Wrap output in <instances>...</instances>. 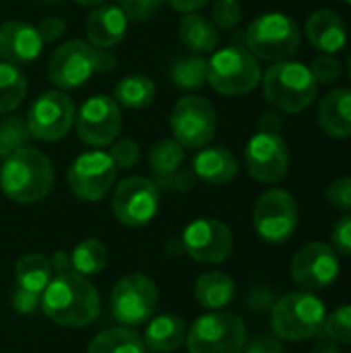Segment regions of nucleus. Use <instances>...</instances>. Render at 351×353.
Segmentation results:
<instances>
[{
    "instance_id": "obj_1",
    "label": "nucleus",
    "mask_w": 351,
    "mask_h": 353,
    "mask_svg": "<svg viewBox=\"0 0 351 353\" xmlns=\"http://www.w3.org/2000/svg\"><path fill=\"white\" fill-rule=\"evenodd\" d=\"M43 314L66 329H83L97 321L101 302L95 285L77 271L56 273L41 294Z\"/></svg>"
},
{
    "instance_id": "obj_2",
    "label": "nucleus",
    "mask_w": 351,
    "mask_h": 353,
    "mask_svg": "<svg viewBox=\"0 0 351 353\" xmlns=\"http://www.w3.org/2000/svg\"><path fill=\"white\" fill-rule=\"evenodd\" d=\"M52 186V161L37 149L25 147L6 157L0 165V190L12 203H37L50 194Z\"/></svg>"
},
{
    "instance_id": "obj_3",
    "label": "nucleus",
    "mask_w": 351,
    "mask_h": 353,
    "mask_svg": "<svg viewBox=\"0 0 351 353\" xmlns=\"http://www.w3.org/2000/svg\"><path fill=\"white\" fill-rule=\"evenodd\" d=\"M319 83L310 68L302 62L281 60L275 62L263 77V95L279 112H304L317 97Z\"/></svg>"
},
{
    "instance_id": "obj_4",
    "label": "nucleus",
    "mask_w": 351,
    "mask_h": 353,
    "mask_svg": "<svg viewBox=\"0 0 351 353\" xmlns=\"http://www.w3.org/2000/svg\"><path fill=\"white\" fill-rule=\"evenodd\" d=\"M327 321L323 300L310 292H294L271 306V327L275 337L285 341H304L319 337Z\"/></svg>"
},
{
    "instance_id": "obj_5",
    "label": "nucleus",
    "mask_w": 351,
    "mask_h": 353,
    "mask_svg": "<svg viewBox=\"0 0 351 353\" xmlns=\"http://www.w3.org/2000/svg\"><path fill=\"white\" fill-rule=\"evenodd\" d=\"M300 27L283 12H265L257 17L246 29V46L257 60H290L300 50Z\"/></svg>"
},
{
    "instance_id": "obj_6",
    "label": "nucleus",
    "mask_w": 351,
    "mask_h": 353,
    "mask_svg": "<svg viewBox=\"0 0 351 353\" xmlns=\"http://www.w3.org/2000/svg\"><path fill=\"white\" fill-rule=\"evenodd\" d=\"M259 60L244 48L228 46L207 58V83L221 95H246L261 83Z\"/></svg>"
},
{
    "instance_id": "obj_7",
    "label": "nucleus",
    "mask_w": 351,
    "mask_h": 353,
    "mask_svg": "<svg viewBox=\"0 0 351 353\" xmlns=\"http://www.w3.org/2000/svg\"><path fill=\"white\" fill-rule=\"evenodd\" d=\"M246 327L234 312L211 310L199 316L186 333L188 353H242Z\"/></svg>"
},
{
    "instance_id": "obj_8",
    "label": "nucleus",
    "mask_w": 351,
    "mask_h": 353,
    "mask_svg": "<svg viewBox=\"0 0 351 353\" xmlns=\"http://www.w3.org/2000/svg\"><path fill=\"white\" fill-rule=\"evenodd\" d=\"M103 50H97L85 39H68L54 50L48 62V77L60 89H77L95 72H101Z\"/></svg>"
},
{
    "instance_id": "obj_9",
    "label": "nucleus",
    "mask_w": 351,
    "mask_h": 353,
    "mask_svg": "<svg viewBox=\"0 0 351 353\" xmlns=\"http://www.w3.org/2000/svg\"><path fill=\"white\" fill-rule=\"evenodd\" d=\"M170 128L174 141H178L184 149H203L215 137L217 112L207 97L186 95L174 105Z\"/></svg>"
},
{
    "instance_id": "obj_10",
    "label": "nucleus",
    "mask_w": 351,
    "mask_h": 353,
    "mask_svg": "<svg viewBox=\"0 0 351 353\" xmlns=\"http://www.w3.org/2000/svg\"><path fill=\"white\" fill-rule=\"evenodd\" d=\"M252 223L257 234L267 244L288 242L298 228L296 199L283 188L265 190L252 209Z\"/></svg>"
},
{
    "instance_id": "obj_11",
    "label": "nucleus",
    "mask_w": 351,
    "mask_h": 353,
    "mask_svg": "<svg viewBox=\"0 0 351 353\" xmlns=\"http://www.w3.org/2000/svg\"><path fill=\"white\" fill-rule=\"evenodd\" d=\"M157 298V285L151 277L143 273H130L112 290V314L124 327H139L153 316Z\"/></svg>"
},
{
    "instance_id": "obj_12",
    "label": "nucleus",
    "mask_w": 351,
    "mask_h": 353,
    "mask_svg": "<svg viewBox=\"0 0 351 353\" xmlns=\"http://www.w3.org/2000/svg\"><path fill=\"white\" fill-rule=\"evenodd\" d=\"M159 209V186L143 176L124 178L112 196L114 217L126 228L147 225Z\"/></svg>"
},
{
    "instance_id": "obj_13",
    "label": "nucleus",
    "mask_w": 351,
    "mask_h": 353,
    "mask_svg": "<svg viewBox=\"0 0 351 353\" xmlns=\"http://www.w3.org/2000/svg\"><path fill=\"white\" fill-rule=\"evenodd\" d=\"M74 128L79 139L89 147L112 145L122 128V112L114 97L93 95L74 114Z\"/></svg>"
},
{
    "instance_id": "obj_14",
    "label": "nucleus",
    "mask_w": 351,
    "mask_h": 353,
    "mask_svg": "<svg viewBox=\"0 0 351 353\" xmlns=\"http://www.w3.org/2000/svg\"><path fill=\"white\" fill-rule=\"evenodd\" d=\"M74 103L72 99L56 89L41 93L27 112V126L33 139L43 143L60 141L68 134L74 124Z\"/></svg>"
},
{
    "instance_id": "obj_15",
    "label": "nucleus",
    "mask_w": 351,
    "mask_h": 353,
    "mask_svg": "<svg viewBox=\"0 0 351 353\" xmlns=\"http://www.w3.org/2000/svg\"><path fill=\"white\" fill-rule=\"evenodd\" d=\"M290 275L302 292L327 290L339 275V254L325 242H308L294 254Z\"/></svg>"
},
{
    "instance_id": "obj_16",
    "label": "nucleus",
    "mask_w": 351,
    "mask_h": 353,
    "mask_svg": "<svg viewBox=\"0 0 351 353\" xmlns=\"http://www.w3.org/2000/svg\"><path fill=\"white\" fill-rule=\"evenodd\" d=\"M116 165L103 151H87L79 155L66 174L68 188L79 201H101L116 182Z\"/></svg>"
},
{
    "instance_id": "obj_17",
    "label": "nucleus",
    "mask_w": 351,
    "mask_h": 353,
    "mask_svg": "<svg viewBox=\"0 0 351 353\" xmlns=\"http://www.w3.org/2000/svg\"><path fill=\"white\" fill-rule=\"evenodd\" d=\"M248 174L261 184H275L285 178L290 170V149L279 132L259 130L244 149Z\"/></svg>"
},
{
    "instance_id": "obj_18",
    "label": "nucleus",
    "mask_w": 351,
    "mask_h": 353,
    "mask_svg": "<svg viewBox=\"0 0 351 353\" xmlns=\"http://www.w3.org/2000/svg\"><path fill=\"white\" fill-rule=\"evenodd\" d=\"M182 246L186 254L205 265L223 263L234 248V236L230 228L219 219H194L182 232Z\"/></svg>"
},
{
    "instance_id": "obj_19",
    "label": "nucleus",
    "mask_w": 351,
    "mask_h": 353,
    "mask_svg": "<svg viewBox=\"0 0 351 353\" xmlns=\"http://www.w3.org/2000/svg\"><path fill=\"white\" fill-rule=\"evenodd\" d=\"M43 39L37 27L25 21H6L0 25V58L2 62H10L14 66L33 62L41 50Z\"/></svg>"
},
{
    "instance_id": "obj_20",
    "label": "nucleus",
    "mask_w": 351,
    "mask_h": 353,
    "mask_svg": "<svg viewBox=\"0 0 351 353\" xmlns=\"http://www.w3.org/2000/svg\"><path fill=\"white\" fill-rule=\"evenodd\" d=\"M128 31V17L118 4H99L87 17L85 33L91 46L97 50H110L118 46Z\"/></svg>"
},
{
    "instance_id": "obj_21",
    "label": "nucleus",
    "mask_w": 351,
    "mask_h": 353,
    "mask_svg": "<svg viewBox=\"0 0 351 353\" xmlns=\"http://www.w3.org/2000/svg\"><path fill=\"white\" fill-rule=\"evenodd\" d=\"M306 37L323 54H337L348 43V29L335 10L319 8L306 21Z\"/></svg>"
},
{
    "instance_id": "obj_22",
    "label": "nucleus",
    "mask_w": 351,
    "mask_h": 353,
    "mask_svg": "<svg viewBox=\"0 0 351 353\" xmlns=\"http://www.w3.org/2000/svg\"><path fill=\"white\" fill-rule=\"evenodd\" d=\"M192 174L207 184L223 186L238 176V159L225 147H203L192 159Z\"/></svg>"
},
{
    "instance_id": "obj_23",
    "label": "nucleus",
    "mask_w": 351,
    "mask_h": 353,
    "mask_svg": "<svg viewBox=\"0 0 351 353\" xmlns=\"http://www.w3.org/2000/svg\"><path fill=\"white\" fill-rule=\"evenodd\" d=\"M319 126L331 139L351 137V89H333L319 105Z\"/></svg>"
},
{
    "instance_id": "obj_24",
    "label": "nucleus",
    "mask_w": 351,
    "mask_h": 353,
    "mask_svg": "<svg viewBox=\"0 0 351 353\" xmlns=\"http://www.w3.org/2000/svg\"><path fill=\"white\" fill-rule=\"evenodd\" d=\"M186 323L176 314H161L153 319L143 335V343L149 352L170 353L176 352L186 341Z\"/></svg>"
},
{
    "instance_id": "obj_25",
    "label": "nucleus",
    "mask_w": 351,
    "mask_h": 353,
    "mask_svg": "<svg viewBox=\"0 0 351 353\" xmlns=\"http://www.w3.org/2000/svg\"><path fill=\"white\" fill-rule=\"evenodd\" d=\"M180 41L192 54H211L219 43V29L211 23V19L199 12H184L178 23Z\"/></svg>"
},
{
    "instance_id": "obj_26",
    "label": "nucleus",
    "mask_w": 351,
    "mask_h": 353,
    "mask_svg": "<svg viewBox=\"0 0 351 353\" xmlns=\"http://www.w3.org/2000/svg\"><path fill=\"white\" fill-rule=\"evenodd\" d=\"M236 296L234 279L223 271L203 273L194 281V298L207 310H225Z\"/></svg>"
},
{
    "instance_id": "obj_27",
    "label": "nucleus",
    "mask_w": 351,
    "mask_h": 353,
    "mask_svg": "<svg viewBox=\"0 0 351 353\" xmlns=\"http://www.w3.org/2000/svg\"><path fill=\"white\" fill-rule=\"evenodd\" d=\"M182 163H184V147L174 139H161L149 151V168L157 178L153 180L157 186L159 184L168 186L174 180V176L182 172Z\"/></svg>"
},
{
    "instance_id": "obj_28",
    "label": "nucleus",
    "mask_w": 351,
    "mask_h": 353,
    "mask_svg": "<svg viewBox=\"0 0 351 353\" xmlns=\"http://www.w3.org/2000/svg\"><path fill=\"white\" fill-rule=\"evenodd\" d=\"M54 277V269L48 256L39 252L25 254L17 261L14 265V283L21 290L33 292V294H43L48 283Z\"/></svg>"
},
{
    "instance_id": "obj_29",
    "label": "nucleus",
    "mask_w": 351,
    "mask_h": 353,
    "mask_svg": "<svg viewBox=\"0 0 351 353\" xmlns=\"http://www.w3.org/2000/svg\"><path fill=\"white\" fill-rule=\"evenodd\" d=\"M143 337L132 327H110L99 331L91 341L87 353H145Z\"/></svg>"
},
{
    "instance_id": "obj_30",
    "label": "nucleus",
    "mask_w": 351,
    "mask_h": 353,
    "mask_svg": "<svg viewBox=\"0 0 351 353\" xmlns=\"http://www.w3.org/2000/svg\"><path fill=\"white\" fill-rule=\"evenodd\" d=\"M114 99L128 110H143L155 99V83L145 74H128L114 87Z\"/></svg>"
},
{
    "instance_id": "obj_31",
    "label": "nucleus",
    "mask_w": 351,
    "mask_h": 353,
    "mask_svg": "<svg viewBox=\"0 0 351 353\" xmlns=\"http://www.w3.org/2000/svg\"><path fill=\"white\" fill-rule=\"evenodd\" d=\"M70 265H72V271H77L83 277L101 273L108 265L106 244L95 238H87V240L79 242L74 246V250L70 252Z\"/></svg>"
},
{
    "instance_id": "obj_32",
    "label": "nucleus",
    "mask_w": 351,
    "mask_h": 353,
    "mask_svg": "<svg viewBox=\"0 0 351 353\" xmlns=\"http://www.w3.org/2000/svg\"><path fill=\"white\" fill-rule=\"evenodd\" d=\"M27 95V79L19 66L0 62V114L14 112Z\"/></svg>"
},
{
    "instance_id": "obj_33",
    "label": "nucleus",
    "mask_w": 351,
    "mask_h": 353,
    "mask_svg": "<svg viewBox=\"0 0 351 353\" xmlns=\"http://www.w3.org/2000/svg\"><path fill=\"white\" fill-rule=\"evenodd\" d=\"M170 77L178 89H199L203 83H207V58L201 54L176 58L172 62Z\"/></svg>"
},
{
    "instance_id": "obj_34",
    "label": "nucleus",
    "mask_w": 351,
    "mask_h": 353,
    "mask_svg": "<svg viewBox=\"0 0 351 353\" xmlns=\"http://www.w3.org/2000/svg\"><path fill=\"white\" fill-rule=\"evenodd\" d=\"M31 132L27 120L21 116H8L0 122V161L10 157L12 153L29 147Z\"/></svg>"
},
{
    "instance_id": "obj_35",
    "label": "nucleus",
    "mask_w": 351,
    "mask_h": 353,
    "mask_svg": "<svg viewBox=\"0 0 351 353\" xmlns=\"http://www.w3.org/2000/svg\"><path fill=\"white\" fill-rule=\"evenodd\" d=\"M321 335L333 339L339 345H351V304L339 306L327 314Z\"/></svg>"
},
{
    "instance_id": "obj_36",
    "label": "nucleus",
    "mask_w": 351,
    "mask_h": 353,
    "mask_svg": "<svg viewBox=\"0 0 351 353\" xmlns=\"http://www.w3.org/2000/svg\"><path fill=\"white\" fill-rule=\"evenodd\" d=\"M242 19V4L238 0H215L211 8V23L221 29H234Z\"/></svg>"
},
{
    "instance_id": "obj_37",
    "label": "nucleus",
    "mask_w": 351,
    "mask_h": 353,
    "mask_svg": "<svg viewBox=\"0 0 351 353\" xmlns=\"http://www.w3.org/2000/svg\"><path fill=\"white\" fill-rule=\"evenodd\" d=\"M108 155L114 161L116 170H130L141 157V147L132 139H120L112 143V149Z\"/></svg>"
},
{
    "instance_id": "obj_38",
    "label": "nucleus",
    "mask_w": 351,
    "mask_h": 353,
    "mask_svg": "<svg viewBox=\"0 0 351 353\" xmlns=\"http://www.w3.org/2000/svg\"><path fill=\"white\" fill-rule=\"evenodd\" d=\"M310 72L314 77V81L321 85H331L339 79L341 74V62L335 58V54H323L319 58H314L312 66H310Z\"/></svg>"
},
{
    "instance_id": "obj_39",
    "label": "nucleus",
    "mask_w": 351,
    "mask_h": 353,
    "mask_svg": "<svg viewBox=\"0 0 351 353\" xmlns=\"http://www.w3.org/2000/svg\"><path fill=\"white\" fill-rule=\"evenodd\" d=\"M327 201L331 203V207L339 209V211H348L351 213V178H337L327 186Z\"/></svg>"
},
{
    "instance_id": "obj_40",
    "label": "nucleus",
    "mask_w": 351,
    "mask_h": 353,
    "mask_svg": "<svg viewBox=\"0 0 351 353\" xmlns=\"http://www.w3.org/2000/svg\"><path fill=\"white\" fill-rule=\"evenodd\" d=\"M331 244H333L331 248L337 254L351 259V213L335 221L333 232H331Z\"/></svg>"
},
{
    "instance_id": "obj_41",
    "label": "nucleus",
    "mask_w": 351,
    "mask_h": 353,
    "mask_svg": "<svg viewBox=\"0 0 351 353\" xmlns=\"http://www.w3.org/2000/svg\"><path fill=\"white\" fill-rule=\"evenodd\" d=\"M159 4H161V0H120V8L132 21L151 19L157 12Z\"/></svg>"
},
{
    "instance_id": "obj_42",
    "label": "nucleus",
    "mask_w": 351,
    "mask_h": 353,
    "mask_svg": "<svg viewBox=\"0 0 351 353\" xmlns=\"http://www.w3.org/2000/svg\"><path fill=\"white\" fill-rule=\"evenodd\" d=\"M39 304H41V296L39 294L14 288V292H12V306H14L17 312H21V314L35 312L39 308Z\"/></svg>"
},
{
    "instance_id": "obj_43",
    "label": "nucleus",
    "mask_w": 351,
    "mask_h": 353,
    "mask_svg": "<svg viewBox=\"0 0 351 353\" xmlns=\"http://www.w3.org/2000/svg\"><path fill=\"white\" fill-rule=\"evenodd\" d=\"M242 353H285V350H283V343L279 341V337L259 335L250 343L244 345Z\"/></svg>"
},
{
    "instance_id": "obj_44",
    "label": "nucleus",
    "mask_w": 351,
    "mask_h": 353,
    "mask_svg": "<svg viewBox=\"0 0 351 353\" xmlns=\"http://www.w3.org/2000/svg\"><path fill=\"white\" fill-rule=\"evenodd\" d=\"M64 29H66V25H64V21L58 19V17H48V19H43V21L37 25V31H39V35H41L43 41H54V39H58V37L64 33Z\"/></svg>"
},
{
    "instance_id": "obj_45",
    "label": "nucleus",
    "mask_w": 351,
    "mask_h": 353,
    "mask_svg": "<svg viewBox=\"0 0 351 353\" xmlns=\"http://www.w3.org/2000/svg\"><path fill=\"white\" fill-rule=\"evenodd\" d=\"M248 308H252V310H263V308H269V306H273V302H271V292L267 290V288H254L252 292H250V296H248Z\"/></svg>"
},
{
    "instance_id": "obj_46",
    "label": "nucleus",
    "mask_w": 351,
    "mask_h": 353,
    "mask_svg": "<svg viewBox=\"0 0 351 353\" xmlns=\"http://www.w3.org/2000/svg\"><path fill=\"white\" fill-rule=\"evenodd\" d=\"M281 128V116L277 112H265L259 120V130L263 132H279Z\"/></svg>"
},
{
    "instance_id": "obj_47",
    "label": "nucleus",
    "mask_w": 351,
    "mask_h": 353,
    "mask_svg": "<svg viewBox=\"0 0 351 353\" xmlns=\"http://www.w3.org/2000/svg\"><path fill=\"white\" fill-rule=\"evenodd\" d=\"M176 10H180L182 14L184 12H197L199 8H203L209 0H168Z\"/></svg>"
},
{
    "instance_id": "obj_48",
    "label": "nucleus",
    "mask_w": 351,
    "mask_h": 353,
    "mask_svg": "<svg viewBox=\"0 0 351 353\" xmlns=\"http://www.w3.org/2000/svg\"><path fill=\"white\" fill-rule=\"evenodd\" d=\"M52 269H54V275L56 273H66V271H72V265H70V256L64 254V252H56L52 256Z\"/></svg>"
},
{
    "instance_id": "obj_49",
    "label": "nucleus",
    "mask_w": 351,
    "mask_h": 353,
    "mask_svg": "<svg viewBox=\"0 0 351 353\" xmlns=\"http://www.w3.org/2000/svg\"><path fill=\"white\" fill-rule=\"evenodd\" d=\"M310 353H341V350H339V343H335L329 337H323V339L317 341V345L312 347Z\"/></svg>"
},
{
    "instance_id": "obj_50",
    "label": "nucleus",
    "mask_w": 351,
    "mask_h": 353,
    "mask_svg": "<svg viewBox=\"0 0 351 353\" xmlns=\"http://www.w3.org/2000/svg\"><path fill=\"white\" fill-rule=\"evenodd\" d=\"M74 2L81 6H99V4H106L108 0H74Z\"/></svg>"
},
{
    "instance_id": "obj_51",
    "label": "nucleus",
    "mask_w": 351,
    "mask_h": 353,
    "mask_svg": "<svg viewBox=\"0 0 351 353\" xmlns=\"http://www.w3.org/2000/svg\"><path fill=\"white\" fill-rule=\"evenodd\" d=\"M348 72H350V79H351V54H350V60H348Z\"/></svg>"
},
{
    "instance_id": "obj_52",
    "label": "nucleus",
    "mask_w": 351,
    "mask_h": 353,
    "mask_svg": "<svg viewBox=\"0 0 351 353\" xmlns=\"http://www.w3.org/2000/svg\"><path fill=\"white\" fill-rule=\"evenodd\" d=\"M343 2H348V4H351V0H343Z\"/></svg>"
}]
</instances>
